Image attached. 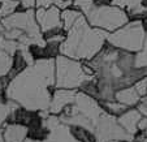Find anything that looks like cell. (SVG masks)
I'll return each mask as SVG.
<instances>
[{
    "mask_svg": "<svg viewBox=\"0 0 147 142\" xmlns=\"http://www.w3.org/2000/svg\"><path fill=\"white\" fill-rule=\"evenodd\" d=\"M55 90V59H40L11 80L7 97L20 106L48 112Z\"/></svg>",
    "mask_w": 147,
    "mask_h": 142,
    "instance_id": "obj_1",
    "label": "cell"
},
{
    "mask_svg": "<svg viewBox=\"0 0 147 142\" xmlns=\"http://www.w3.org/2000/svg\"><path fill=\"white\" fill-rule=\"evenodd\" d=\"M4 142H25L28 138V128L20 124H5L1 129Z\"/></svg>",
    "mask_w": 147,
    "mask_h": 142,
    "instance_id": "obj_9",
    "label": "cell"
},
{
    "mask_svg": "<svg viewBox=\"0 0 147 142\" xmlns=\"http://www.w3.org/2000/svg\"><path fill=\"white\" fill-rule=\"evenodd\" d=\"M20 1H21V0H20Z\"/></svg>",
    "mask_w": 147,
    "mask_h": 142,
    "instance_id": "obj_22",
    "label": "cell"
},
{
    "mask_svg": "<svg viewBox=\"0 0 147 142\" xmlns=\"http://www.w3.org/2000/svg\"><path fill=\"white\" fill-rule=\"evenodd\" d=\"M35 17L42 34L48 30L64 28L61 21V9L56 5H51L50 8H35Z\"/></svg>",
    "mask_w": 147,
    "mask_h": 142,
    "instance_id": "obj_6",
    "label": "cell"
},
{
    "mask_svg": "<svg viewBox=\"0 0 147 142\" xmlns=\"http://www.w3.org/2000/svg\"><path fill=\"white\" fill-rule=\"evenodd\" d=\"M99 103L104 111L111 114L112 116H115V117L121 116L125 111H128V110L130 108V107L125 106L124 103H121V102H119V100H116V99L115 100H99Z\"/></svg>",
    "mask_w": 147,
    "mask_h": 142,
    "instance_id": "obj_11",
    "label": "cell"
},
{
    "mask_svg": "<svg viewBox=\"0 0 147 142\" xmlns=\"http://www.w3.org/2000/svg\"><path fill=\"white\" fill-rule=\"evenodd\" d=\"M147 65V29H146V41L141 52L137 53V67H146Z\"/></svg>",
    "mask_w": 147,
    "mask_h": 142,
    "instance_id": "obj_16",
    "label": "cell"
},
{
    "mask_svg": "<svg viewBox=\"0 0 147 142\" xmlns=\"http://www.w3.org/2000/svg\"><path fill=\"white\" fill-rule=\"evenodd\" d=\"M107 35L108 33L106 30L91 26L86 17L81 14L67 31L65 39L60 45V53L81 62L90 60L106 45Z\"/></svg>",
    "mask_w": 147,
    "mask_h": 142,
    "instance_id": "obj_2",
    "label": "cell"
},
{
    "mask_svg": "<svg viewBox=\"0 0 147 142\" xmlns=\"http://www.w3.org/2000/svg\"><path fill=\"white\" fill-rule=\"evenodd\" d=\"M83 16L86 17L87 22L91 26L103 29L107 33H112L130 21L128 12L125 9L113 4L100 5L96 4V1Z\"/></svg>",
    "mask_w": 147,
    "mask_h": 142,
    "instance_id": "obj_3",
    "label": "cell"
},
{
    "mask_svg": "<svg viewBox=\"0 0 147 142\" xmlns=\"http://www.w3.org/2000/svg\"><path fill=\"white\" fill-rule=\"evenodd\" d=\"M12 67V55L0 48V77L7 76Z\"/></svg>",
    "mask_w": 147,
    "mask_h": 142,
    "instance_id": "obj_15",
    "label": "cell"
},
{
    "mask_svg": "<svg viewBox=\"0 0 147 142\" xmlns=\"http://www.w3.org/2000/svg\"><path fill=\"white\" fill-rule=\"evenodd\" d=\"M146 41V26L139 20H130L126 25L108 33L107 42L117 48L138 53L142 51Z\"/></svg>",
    "mask_w": 147,
    "mask_h": 142,
    "instance_id": "obj_5",
    "label": "cell"
},
{
    "mask_svg": "<svg viewBox=\"0 0 147 142\" xmlns=\"http://www.w3.org/2000/svg\"><path fill=\"white\" fill-rule=\"evenodd\" d=\"M53 5V0H35V8H50Z\"/></svg>",
    "mask_w": 147,
    "mask_h": 142,
    "instance_id": "obj_18",
    "label": "cell"
},
{
    "mask_svg": "<svg viewBox=\"0 0 147 142\" xmlns=\"http://www.w3.org/2000/svg\"><path fill=\"white\" fill-rule=\"evenodd\" d=\"M143 98H146V99H147V95H146V97H143Z\"/></svg>",
    "mask_w": 147,
    "mask_h": 142,
    "instance_id": "obj_21",
    "label": "cell"
},
{
    "mask_svg": "<svg viewBox=\"0 0 147 142\" xmlns=\"http://www.w3.org/2000/svg\"><path fill=\"white\" fill-rule=\"evenodd\" d=\"M80 91H82L83 94L89 95V97L94 98V99H100V91H99V85H98V80L94 77H90L87 80H85L78 87Z\"/></svg>",
    "mask_w": 147,
    "mask_h": 142,
    "instance_id": "obj_12",
    "label": "cell"
},
{
    "mask_svg": "<svg viewBox=\"0 0 147 142\" xmlns=\"http://www.w3.org/2000/svg\"><path fill=\"white\" fill-rule=\"evenodd\" d=\"M81 14H82V12L78 11L74 7H69V8L61 11V21H63V26H64L65 31H68L74 25Z\"/></svg>",
    "mask_w": 147,
    "mask_h": 142,
    "instance_id": "obj_13",
    "label": "cell"
},
{
    "mask_svg": "<svg viewBox=\"0 0 147 142\" xmlns=\"http://www.w3.org/2000/svg\"><path fill=\"white\" fill-rule=\"evenodd\" d=\"M134 87H136V90L138 91V94L142 98L146 97L147 95V77L141 78L139 81H137L136 84H134Z\"/></svg>",
    "mask_w": 147,
    "mask_h": 142,
    "instance_id": "obj_17",
    "label": "cell"
},
{
    "mask_svg": "<svg viewBox=\"0 0 147 142\" xmlns=\"http://www.w3.org/2000/svg\"><path fill=\"white\" fill-rule=\"evenodd\" d=\"M115 99L131 108V107H137V104L141 102L142 97L138 94L136 87L130 86V87H125V89H121V90H119V91H116Z\"/></svg>",
    "mask_w": 147,
    "mask_h": 142,
    "instance_id": "obj_10",
    "label": "cell"
},
{
    "mask_svg": "<svg viewBox=\"0 0 147 142\" xmlns=\"http://www.w3.org/2000/svg\"><path fill=\"white\" fill-rule=\"evenodd\" d=\"M94 76H89L83 68L81 60L59 55L55 59V87L59 89H78L85 80Z\"/></svg>",
    "mask_w": 147,
    "mask_h": 142,
    "instance_id": "obj_4",
    "label": "cell"
},
{
    "mask_svg": "<svg viewBox=\"0 0 147 142\" xmlns=\"http://www.w3.org/2000/svg\"><path fill=\"white\" fill-rule=\"evenodd\" d=\"M77 94L78 89H59V87H55L48 112L51 115H56V116L60 115L65 107L74 103Z\"/></svg>",
    "mask_w": 147,
    "mask_h": 142,
    "instance_id": "obj_7",
    "label": "cell"
},
{
    "mask_svg": "<svg viewBox=\"0 0 147 142\" xmlns=\"http://www.w3.org/2000/svg\"><path fill=\"white\" fill-rule=\"evenodd\" d=\"M142 117H143V115L137 110V107H131L128 111H125L121 116L117 117V121L130 136H134L138 132V125Z\"/></svg>",
    "mask_w": 147,
    "mask_h": 142,
    "instance_id": "obj_8",
    "label": "cell"
},
{
    "mask_svg": "<svg viewBox=\"0 0 147 142\" xmlns=\"http://www.w3.org/2000/svg\"><path fill=\"white\" fill-rule=\"evenodd\" d=\"M21 7L24 9L35 8V0H21Z\"/></svg>",
    "mask_w": 147,
    "mask_h": 142,
    "instance_id": "obj_19",
    "label": "cell"
},
{
    "mask_svg": "<svg viewBox=\"0 0 147 142\" xmlns=\"http://www.w3.org/2000/svg\"><path fill=\"white\" fill-rule=\"evenodd\" d=\"M0 142H4V138H3V134H1V131H0Z\"/></svg>",
    "mask_w": 147,
    "mask_h": 142,
    "instance_id": "obj_20",
    "label": "cell"
},
{
    "mask_svg": "<svg viewBox=\"0 0 147 142\" xmlns=\"http://www.w3.org/2000/svg\"><path fill=\"white\" fill-rule=\"evenodd\" d=\"M16 106H18V103H16L11 99L8 102H0V131L7 124V119H8L9 114Z\"/></svg>",
    "mask_w": 147,
    "mask_h": 142,
    "instance_id": "obj_14",
    "label": "cell"
}]
</instances>
